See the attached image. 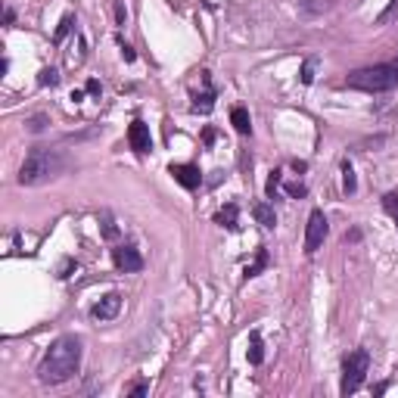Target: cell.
Here are the masks:
<instances>
[{"instance_id": "obj_1", "label": "cell", "mask_w": 398, "mask_h": 398, "mask_svg": "<svg viewBox=\"0 0 398 398\" xmlns=\"http://www.w3.org/2000/svg\"><path fill=\"white\" fill-rule=\"evenodd\" d=\"M81 336H59L53 345L47 348V354L41 358V367H37V379L47 386H59L66 379H72L81 367Z\"/></svg>"}, {"instance_id": "obj_2", "label": "cell", "mask_w": 398, "mask_h": 398, "mask_svg": "<svg viewBox=\"0 0 398 398\" xmlns=\"http://www.w3.org/2000/svg\"><path fill=\"white\" fill-rule=\"evenodd\" d=\"M66 168V159H62L59 149H47V146H37L25 155L22 168H19V184L22 187H35L44 184V180L56 178V174Z\"/></svg>"}, {"instance_id": "obj_3", "label": "cell", "mask_w": 398, "mask_h": 398, "mask_svg": "<svg viewBox=\"0 0 398 398\" xmlns=\"http://www.w3.org/2000/svg\"><path fill=\"white\" fill-rule=\"evenodd\" d=\"M348 87L354 91H367V93H383L398 87V62H383V66H370V68H358L345 78Z\"/></svg>"}, {"instance_id": "obj_4", "label": "cell", "mask_w": 398, "mask_h": 398, "mask_svg": "<svg viewBox=\"0 0 398 398\" xmlns=\"http://www.w3.org/2000/svg\"><path fill=\"white\" fill-rule=\"evenodd\" d=\"M367 370H370V354H367L364 348L345 354V361H342V386H339L342 395L358 392L361 386H364V379H367Z\"/></svg>"}, {"instance_id": "obj_5", "label": "cell", "mask_w": 398, "mask_h": 398, "mask_svg": "<svg viewBox=\"0 0 398 398\" xmlns=\"http://www.w3.org/2000/svg\"><path fill=\"white\" fill-rule=\"evenodd\" d=\"M327 218H323V211L321 209H314L311 211V218H308V227H305V252L308 255H314L317 249L323 246V240H327Z\"/></svg>"}, {"instance_id": "obj_6", "label": "cell", "mask_w": 398, "mask_h": 398, "mask_svg": "<svg viewBox=\"0 0 398 398\" xmlns=\"http://www.w3.org/2000/svg\"><path fill=\"white\" fill-rule=\"evenodd\" d=\"M112 261H115V267H118V271H124V274L143 271V255L137 252L134 246H115V249H112Z\"/></svg>"}, {"instance_id": "obj_7", "label": "cell", "mask_w": 398, "mask_h": 398, "mask_svg": "<svg viewBox=\"0 0 398 398\" xmlns=\"http://www.w3.org/2000/svg\"><path fill=\"white\" fill-rule=\"evenodd\" d=\"M128 143H131V149L134 153H140V155H146L149 149H153V137H149V128L137 118V122H131V128H128Z\"/></svg>"}, {"instance_id": "obj_8", "label": "cell", "mask_w": 398, "mask_h": 398, "mask_svg": "<svg viewBox=\"0 0 398 398\" xmlns=\"http://www.w3.org/2000/svg\"><path fill=\"white\" fill-rule=\"evenodd\" d=\"M168 174H171L174 180H178L184 190H196L199 184H202V174H199L196 165H187V162H180V165H171L168 168Z\"/></svg>"}, {"instance_id": "obj_9", "label": "cell", "mask_w": 398, "mask_h": 398, "mask_svg": "<svg viewBox=\"0 0 398 398\" xmlns=\"http://www.w3.org/2000/svg\"><path fill=\"white\" fill-rule=\"evenodd\" d=\"M118 311H122V296H118V292H106V296L91 308V314L97 317V321H112Z\"/></svg>"}, {"instance_id": "obj_10", "label": "cell", "mask_w": 398, "mask_h": 398, "mask_svg": "<svg viewBox=\"0 0 398 398\" xmlns=\"http://www.w3.org/2000/svg\"><path fill=\"white\" fill-rule=\"evenodd\" d=\"M199 78H202V93H196L193 97V112H211L215 109V91H211V81H209V72H199Z\"/></svg>"}, {"instance_id": "obj_11", "label": "cell", "mask_w": 398, "mask_h": 398, "mask_svg": "<svg viewBox=\"0 0 398 398\" xmlns=\"http://www.w3.org/2000/svg\"><path fill=\"white\" fill-rule=\"evenodd\" d=\"M215 221L221 224V227H227V230H236L240 227V209H236V202H227L221 211L215 215Z\"/></svg>"}, {"instance_id": "obj_12", "label": "cell", "mask_w": 398, "mask_h": 398, "mask_svg": "<svg viewBox=\"0 0 398 398\" xmlns=\"http://www.w3.org/2000/svg\"><path fill=\"white\" fill-rule=\"evenodd\" d=\"M246 358H249V364H255V367L265 361V342H261V333H258V330L249 336V352H246Z\"/></svg>"}, {"instance_id": "obj_13", "label": "cell", "mask_w": 398, "mask_h": 398, "mask_svg": "<svg viewBox=\"0 0 398 398\" xmlns=\"http://www.w3.org/2000/svg\"><path fill=\"white\" fill-rule=\"evenodd\" d=\"M252 215H255V221H258L261 227H267V230L277 224V215H274V209L267 202H255L252 205Z\"/></svg>"}, {"instance_id": "obj_14", "label": "cell", "mask_w": 398, "mask_h": 398, "mask_svg": "<svg viewBox=\"0 0 398 398\" xmlns=\"http://www.w3.org/2000/svg\"><path fill=\"white\" fill-rule=\"evenodd\" d=\"M230 122H234V128L240 131V134H252V122H249V112L243 109V106L230 109Z\"/></svg>"}, {"instance_id": "obj_15", "label": "cell", "mask_w": 398, "mask_h": 398, "mask_svg": "<svg viewBox=\"0 0 398 398\" xmlns=\"http://www.w3.org/2000/svg\"><path fill=\"white\" fill-rule=\"evenodd\" d=\"M265 267H267V249H258V252H255V261L246 267V271H243V277L252 280V277H258V274L265 271Z\"/></svg>"}, {"instance_id": "obj_16", "label": "cell", "mask_w": 398, "mask_h": 398, "mask_svg": "<svg viewBox=\"0 0 398 398\" xmlns=\"http://www.w3.org/2000/svg\"><path fill=\"white\" fill-rule=\"evenodd\" d=\"M383 209L392 215V221H395V227H398V193H386L383 196Z\"/></svg>"}, {"instance_id": "obj_17", "label": "cell", "mask_w": 398, "mask_h": 398, "mask_svg": "<svg viewBox=\"0 0 398 398\" xmlns=\"http://www.w3.org/2000/svg\"><path fill=\"white\" fill-rule=\"evenodd\" d=\"M342 187H345V193H354V190H358V184H354V168L348 165V162L342 165Z\"/></svg>"}, {"instance_id": "obj_18", "label": "cell", "mask_w": 398, "mask_h": 398, "mask_svg": "<svg viewBox=\"0 0 398 398\" xmlns=\"http://www.w3.org/2000/svg\"><path fill=\"white\" fill-rule=\"evenodd\" d=\"M37 84H41V87H56V84H59V72H56V68H44L41 78H37Z\"/></svg>"}, {"instance_id": "obj_19", "label": "cell", "mask_w": 398, "mask_h": 398, "mask_svg": "<svg viewBox=\"0 0 398 398\" xmlns=\"http://www.w3.org/2000/svg\"><path fill=\"white\" fill-rule=\"evenodd\" d=\"M314 68H317V59H305L302 62V84H314Z\"/></svg>"}, {"instance_id": "obj_20", "label": "cell", "mask_w": 398, "mask_h": 398, "mask_svg": "<svg viewBox=\"0 0 398 398\" xmlns=\"http://www.w3.org/2000/svg\"><path fill=\"white\" fill-rule=\"evenodd\" d=\"M72 25H75V16H62V22H59V28H56V35H53V44H59L62 37L72 31Z\"/></svg>"}, {"instance_id": "obj_21", "label": "cell", "mask_w": 398, "mask_h": 398, "mask_svg": "<svg viewBox=\"0 0 398 398\" xmlns=\"http://www.w3.org/2000/svg\"><path fill=\"white\" fill-rule=\"evenodd\" d=\"M100 221H103V234L112 240V236L118 234V230H115V224H112V215H109V211H103V215H100Z\"/></svg>"}, {"instance_id": "obj_22", "label": "cell", "mask_w": 398, "mask_h": 398, "mask_svg": "<svg viewBox=\"0 0 398 398\" xmlns=\"http://www.w3.org/2000/svg\"><path fill=\"white\" fill-rule=\"evenodd\" d=\"M277 184H280V171H271V178H267V196L274 199V193H277Z\"/></svg>"}, {"instance_id": "obj_23", "label": "cell", "mask_w": 398, "mask_h": 398, "mask_svg": "<svg viewBox=\"0 0 398 398\" xmlns=\"http://www.w3.org/2000/svg\"><path fill=\"white\" fill-rule=\"evenodd\" d=\"M118 47H122V56H124V62H134V59H137L134 47H128V44H124V41H118Z\"/></svg>"}, {"instance_id": "obj_24", "label": "cell", "mask_w": 398, "mask_h": 398, "mask_svg": "<svg viewBox=\"0 0 398 398\" xmlns=\"http://www.w3.org/2000/svg\"><path fill=\"white\" fill-rule=\"evenodd\" d=\"M84 91H87V93H93V97H100V93H103V87H100V81H93V78H91V81H87Z\"/></svg>"}, {"instance_id": "obj_25", "label": "cell", "mask_w": 398, "mask_h": 398, "mask_svg": "<svg viewBox=\"0 0 398 398\" xmlns=\"http://www.w3.org/2000/svg\"><path fill=\"white\" fill-rule=\"evenodd\" d=\"M286 193H290V196H305V187L302 184H286Z\"/></svg>"}, {"instance_id": "obj_26", "label": "cell", "mask_w": 398, "mask_h": 398, "mask_svg": "<svg viewBox=\"0 0 398 398\" xmlns=\"http://www.w3.org/2000/svg\"><path fill=\"white\" fill-rule=\"evenodd\" d=\"M146 389H149L146 383H134L131 386V395H146Z\"/></svg>"}, {"instance_id": "obj_27", "label": "cell", "mask_w": 398, "mask_h": 398, "mask_svg": "<svg viewBox=\"0 0 398 398\" xmlns=\"http://www.w3.org/2000/svg\"><path fill=\"white\" fill-rule=\"evenodd\" d=\"M44 122H47V118H44V115H37V118H31V124H28V128H31V131H41V128H44Z\"/></svg>"}, {"instance_id": "obj_28", "label": "cell", "mask_w": 398, "mask_h": 398, "mask_svg": "<svg viewBox=\"0 0 398 398\" xmlns=\"http://www.w3.org/2000/svg\"><path fill=\"white\" fill-rule=\"evenodd\" d=\"M72 267H78V265H72V261H66V265L59 267V277H68V271H72Z\"/></svg>"}, {"instance_id": "obj_29", "label": "cell", "mask_w": 398, "mask_h": 398, "mask_svg": "<svg viewBox=\"0 0 398 398\" xmlns=\"http://www.w3.org/2000/svg\"><path fill=\"white\" fill-rule=\"evenodd\" d=\"M202 140H205V143H211V140H215V131H211V128H205V134H202Z\"/></svg>"}]
</instances>
